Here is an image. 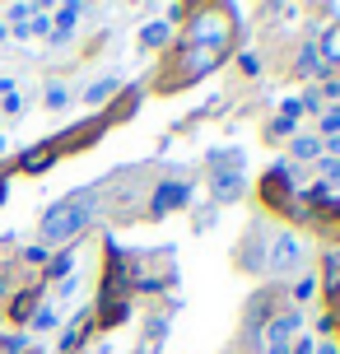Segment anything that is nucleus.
I'll list each match as a JSON object with an SVG mask.
<instances>
[{
	"mask_svg": "<svg viewBox=\"0 0 340 354\" xmlns=\"http://www.w3.org/2000/svg\"><path fill=\"white\" fill-rule=\"evenodd\" d=\"M98 201H103V187H79V192L61 196L52 210L42 214V224H37V233H42V248H61V243L79 238V233H84L93 219H98Z\"/></svg>",
	"mask_w": 340,
	"mask_h": 354,
	"instance_id": "nucleus-1",
	"label": "nucleus"
},
{
	"mask_svg": "<svg viewBox=\"0 0 340 354\" xmlns=\"http://www.w3.org/2000/svg\"><path fill=\"white\" fill-rule=\"evenodd\" d=\"M117 93H122V80H117V75H103V80H93V84L84 88V103L89 107H108Z\"/></svg>",
	"mask_w": 340,
	"mask_h": 354,
	"instance_id": "nucleus-14",
	"label": "nucleus"
},
{
	"mask_svg": "<svg viewBox=\"0 0 340 354\" xmlns=\"http://www.w3.org/2000/svg\"><path fill=\"white\" fill-rule=\"evenodd\" d=\"M294 75H312V80H317V75H326V61H322V47H317V42H303V47H299Z\"/></svg>",
	"mask_w": 340,
	"mask_h": 354,
	"instance_id": "nucleus-15",
	"label": "nucleus"
},
{
	"mask_svg": "<svg viewBox=\"0 0 340 354\" xmlns=\"http://www.w3.org/2000/svg\"><path fill=\"white\" fill-rule=\"evenodd\" d=\"M5 33H10V28H5V24H0V42H5Z\"/></svg>",
	"mask_w": 340,
	"mask_h": 354,
	"instance_id": "nucleus-36",
	"label": "nucleus"
},
{
	"mask_svg": "<svg viewBox=\"0 0 340 354\" xmlns=\"http://www.w3.org/2000/svg\"><path fill=\"white\" fill-rule=\"evenodd\" d=\"M317 177H322V187H336L340 182V159H326L322 154V159H317Z\"/></svg>",
	"mask_w": 340,
	"mask_h": 354,
	"instance_id": "nucleus-21",
	"label": "nucleus"
},
{
	"mask_svg": "<svg viewBox=\"0 0 340 354\" xmlns=\"http://www.w3.org/2000/svg\"><path fill=\"white\" fill-rule=\"evenodd\" d=\"M28 37H52V15H47V10H33V24H28Z\"/></svg>",
	"mask_w": 340,
	"mask_h": 354,
	"instance_id": "nucleus-23",
	"label": "nucleus"
},
{
	"mask_svg": "<svg viewBox=\"0 0 340 354\" xmlns=\"http://www.w3.org/2000/svg\"><path fill=\"white\" fill-rule=\"evenodd\" d=\"M28 322H33V331H52V326H56V308H47V303H37V313H33Z\"/></svg>",
	"mask_w": 340,
	"mask_h": 354,
	"instance_id": "nucleus-22",
	"label": "nucleus"
},
{
	"mask_svg": "<svg viewBox=\"0 0 340 354\" xmlns=\"http://www.w3.org/2000/svg\"><path fill=\"white\" fill-rule=\"evenodd\" d=\"M303 331V317L289 308V313H275V317L261 326V336H256V354H294V340Z\"/></svg>",
	"mask_w": 340,
	"mask_h": 354,
	"instance_id": "nucleus-4",
	"label": "nucleus"
},
{
	"mask_svg": "<svg viewBox=\"0 0 340 354\" xmlns=\"http://www.w3.org/2000/svg\"><path fill=\"white\" fill-rule=\"evenodd\" d=\"M56 159H61V154H56V145H52V140L28 145V149L19 154V173H47V168H52Z\"/></svg>",
	"mask_w": 340,
	"mask_h": 354,
	"instance_id": "nucleus-11",
	"label": "nucleus"
},
{
	"mask_svg": "<svg viewBox=\"0 0 340 354\" xmlns=\"http://www.w3.org/2000/svg\"><path fill=\"white\" fill-rule=\"evenodd\" d=\"M126 317H131V294H103L98 299V313H93L98 326H122Z\"/></svg>",
	"mask_w": 340,
	"mask_h": 354,
	"instance_id": "nucleus-9",
	"label": "nucleus"
},
{
	"mask_svg": "<svg viewBox=\"0 0 340 354\" xmlns=\"http://www.w3.org/2000/svg\"><path fill=\"white\" fill-rule=\"evenodd\" d=\"M238 61H243V75H261V56L256 52H243Z\"/></svg>",
	"mask_w": 340,
	"mask_h": 354,
	"instance_id": "nucleus-29",
	"label": "nucleus"
},
{
	"mask_svg": "<svg viewBox=\"0 0 340 354\" xmlns=\"http://www.w3.org/2000/svg\"><path fill=\"white\" fill-rule=\"evenodd\" d=\"M5 294H10V280H5V275H0V299H5Z\"/></svg>",
	"mask_w": 340,
	"mask_h": 354,
	"instance_id": "nucleus-35",
	"label": "nucleus"
},
{
	"mask_svg": "<svg viewBox=\"0 0 340 354\" xmlns=\"http://www.w3.org/2000/svg\"><path fill=\"white\" fill-rule=\"evenodd\" d=\"M0 149H5V140H0Z\"/></svg>",
	"mask_w": 340,
	"mask_h": 354,
	"instance_id": "nucleus-38",
	"label": "nucleus"
},
{
	"mask_svg": "<svg viewBox=\"0 0 340 354\" xmlns=\"http://www.w3.org/2000/svg\"><path fill=\"white\" fill-rule=\"evenodd\" d=\"M303 261H308V248H303V238H299L294 229L270 233V243H266V275H270V280H285V275H294Z\"/></svg>",
	"mask_w": 340,
	"mask_h": 354,
	"instance_id": "nucleus-3",
	"label": "nucleus"
},
{
	"mask_svg": "<svg viewBox=\"0 0 340 354\" xmlns=\"http://www.w3.org/2000/svg\"><path fill=\"white\" fill-rule=\"evenodd\" d=\"M182 42H191V47H205V52L229 56V52H233V42H238V24H233V10H219V5L191 10V24H187Z\"/></svg>",
	"mask_w": 340,
	"mask_h": 354,
	"instance_id": "nucleus-2",
	"label": "nucleus"
},
{
	"mask_svg": "<svg viewBox=\"0 0 340 354\" xmlns=\"http://www.w3.org/2000/svg\"><path fill=\"white\" fill-rule=\"evenodd\" d=\"M23 261H28V266H42V261H47V248H42V243H37V248H28V252H23Z\"/></svg>",
	"mask_w": 340,
	"mask_h": 354,
	"instance_id": "nucleus-31",
	"label": "nucleus"
},
{
	"mask_svg": "<svg viewBox=\"0 0 340 354\" xmlns=\"http://www.w3.org/2000/svg\"><path fill=\"white\" fill-rule=\"evenodd\" d=\"M70 261H75V257H70V252H56V257H52V261H47V284H61V280H70Z\"/></svg>",
	"mask_w": 340,
	"mask_h": 354,
	"instance_id": "nucleus-20",
	"label": "nucleus"
},
{
	"mask_svg": "<svg viewBox=\"0 0 340 354\" xmlns=\"http://www.w3.org/2000/svg\"><path fill=\"white\" fill-rule=\"evenodd\" d=\"M317 289H322L326 299L340 303V243H331V248L322 252V275H317Z\"/></svg>",
	"mask_w": 340,
	"mask_h": 354,
	"instance_id": "nucleus-10",
	"label": "nucleus"
},
{
	"mask_svg": "<svg viewBox=\"0 0 340 354\" xmlns=\"http://www.w3.org/2000/svg\"><path fill=\"white\" fill-rule=\"evenodd\" d=\"M0 201H5V182H0Z\"/></svg>",
	"mask_w": 340,
	"mask_h": 354,
	"instance_id": "nucleus-37",
	"label": "nucleus"
},
{
	"mask_svg": "<svg viewBox=\"0 0 340 354\" xmlns=\"http://www.w3.org/2000/svg\"><path fill=\"white\" fill-rule=\"evenodd\" d=\"M66 103H70V88H66V84H47V107H52V112H61Z\"/></svg>",
	"mask_w": 340,
	"mask_h": 354,
	"instance_id": "nucleus-25",
	"label": "nucleus"
},
{
	"mask_svg": "<svg viewBox=\"0 0 340 354\" xmlns=\"http://www.w3.org/2000/svg\"><path fill=\"white\" fill-rule=\"evenodd\" d=\"M266 243H270V229L266 219H256V224H247V233H243V243H238V270H247V275H266Z\"/></svg>",
	"mask_w": 340,
	"mask_h": 354,
	"instance_id": "nucleus-6",
	"label": "nucleus"
},
{
	"mask_svg": "<svg viewBox=\"0 0 340 354\" xmlns=\"http://www.w3.org/2000/svg\"><path fill=\"white\" fill-rule=\"evenodd\" d=\"M322 136H340V107L322 112Z\"/></svg>",
	"mask_w": 340,
	"mask_h": 354,
	"instance_id": "nucleus-26",
	"label": "nucleus"
},
{
	"mask_svg": "<svg viewBox=\"0 0 340 354\" xmlns=\"http://www.w3.org/2000/svg\"><path fill=\"white\" fill-rule=\"evenodd\" d=\"M294 354H317V345H312L308 336H299V340H294Z\"/></svg>",
	"mask_w": 340,
	"mask_h": 354,
	"instance_id": "nucleus-32",
	"label": "nucleus"
},
{
	"mask_svg": "<svg viewBox=\"0 0 340 354\" xmlns=\"http://www.w3.org/2000/svg\"><path fill=\"white\" fill-rule=\"evenodd\" d=\"M317 331H322V336H331V331H336V313H326V317L317 322Z\"/></svg>",
	"mask_w": 340,
	"mask_h": 354,
	"instance_id": "nucleus-33",
	"label": "nucleus"
},
{
	"mask_svg": "<svg viewBox=\"0 0 340 354\" xmlns=\"http://www.w3.org/2000/svg\"><path fill=\"white\" fill-rule=\"evenodd\" d=\"M23 112V98L19 93H5V117H19Z\"/></svg>",
	"mask_w": 340,
	"mask_h": 354,
	"instance_id": "nucleus-30",
	"label": "nucleus"
},
{
	"mask_svg": "<svg viewBox=\"0 0 340 354\" xmlns=\"http://www.w3.org/2000/svg\"><path fill=\"white\" fill-rule=\"evenodd\" d=\"M79 15H84V5H61L52 19V47H61V42H70L75 24H79Z\"/></svg>",
	"mask_w": 340,
	"mask_h": 354,
	"instance_id": "nucleus-13",
	"label": "nucleus"
},
{
	"mask_svg": "<svg viewBox=\"0 0 340 354\" xmlns=\"http://www.w3.org/2000/svg\"><path fill=\"white\" fill-rule=\"evenodd\" d=\"M89 313H79V317H75V326H70V331H66V336H61V350H66V354H75V350H79V340H84V336H89Z\"/></svg>",
	"mask_w": 340,
	"mask_h": 354,
	"instance_id": "nucleus-19",
	"label": "nucleus"
},
{
	"mask_svg": "<svg viewBox=\"0 0 340 354\" xmlns=\"http://www.w3.org/2000/svg\"><path fill=\"white\" fill-rule=\"evenodd\" d=\"M317 354H340V345H336V340H322V345H317Z\"/></svg>",
	"mask_w": 340,
	"mask_h": 354,
	"instance_id": "nucleus-34",
	"label": "nucleus"
},
{
	"mask_svg": "<svg viewBox=\"0 0 340 354\" xmlns=\"http://www.w3.org/2000/svg\"><path fill=\"white\" fill-rule=\"evenodd\" d=\"M312 294H317V275H303V280L294 284V294H289V299H294V303H308Z\"/></svg>",
	"mask_w": 340,
	"mask_h": 354,
	"instance_id": "nucleus-24",
	"label": "nucleus"
},
{
	"mask_svg": "<svg viewBox=\"0 0 340 354\" xmlns=\"http://www.w3.org/2000/svg\"><path fill=\"white\" fill-rule=\"evenodd\" d=\"M247 192V177H243V163H224V168H210V201L215 205H238Z\"/></svg>",
	"mask_w": 340,
	"mask_h": 354,
	"instance_id": "nucleus-7",
	"label": "nucleus"
},
{
	"mask_svg": "<svg viewBox=\"0 0 340 354\" xmlns=\"http://www.w3.org/2000/svg\"><path fill=\"white\" fill-rule=\"evenodd\" d=\"M140 93H144V88H135V84H131V88H122V93H117V103H108L103 112H98V117H103L108 126L126 122V117H135V107H140Z\"/></svg>",
	"mask_w": 340,
	"mask_h": 354,
	"instance_id": "nucleus-12",
	"label": "nucleus"
},
{
	"mask_svg": "<svg viewBox=\"0 0 340 354\" xmlns=\"http://www.w3.org/2000/svg\"><path fill=\"white\" fill-rule=\"evenodd\" d=\"M294 163L289 159H275L270 163V173L261 177V205L266 210H275V214H285L289 205H294Z\"/></svg>",
	"mask_w": 340,
	"mask_h": 354,
	"instance_id": "nucleus-5",
	"label": "nucleus"
},
{
	"mask_svg": "<svg viewBox=\"0 0 340 354\" xmlns=\"http://www.w3.org/2000/svg\"><path fill=\"white\" fill-rule=\"evenodd\" d=\"M168 37H173V24H168V19H154V24H144V28H140V47H144V52H154V47L168 42Z\"/></svg>",
	"mask_w": 340,
	"mask_h": 354,
	"instance_id": "nucleus-18",
	"label": "nucleus"
},
{
	"mask_svg": "<svg viewBox=\"0 0 340 354\" xmlns=\"http://www.w3.org/2000/svg\"><path fill=\"white\" fill-rule=\"evenodd\" d=\"M289 159L294 163H317L322 159V136H294V140H289Z\"/></svg>",
	"mask_w": 340,
	"mask_h": 354,
	"instance_id": "nucleus-16",
	"label": "nucleus"
},
{
	"mask_svg": "<svg viewBox=\"0 0 340 354\" xmlns=\"http://www.w3.org/2000/svg\"><path fill=\"white\" fill-rule=\"evenodd\" d=\"M191 224H196V233L215 229V205H205V210H196V219H191Z\"/></svg>",
	"mask_w": 340,
	"mask_h": 354,
	"instance_id": "nucleus-27",
	"label": "nucleus"
},
{
	"mask_svg": "<svg viewBox=\"0 0 340 354\" xmlns=\"http://www.w3.org/2000/svg\"><path fill=\"white\" fill-rule=\"evenodd\" d=\"M280 136H294V122H289V117H275V122H270V140H280Z\"/></svg>",
	"mask_w": 340,
	"mask_h": 354,
	"instance_id": "nucleus-28",
	"label": "nucleus"
},
{
	"mask_svg": "<svg viewBox=\"0 0 340 354\" xmlns=\"http://www.w3.org/2000/svg\"><path fill=\"white\" fill-rule=\"evenodd\" d=\"M37 299H42V284H33V289H23L15 303H10V322H28L37 313Z\"/></svg>",
	"mask_w": 340,
	"mask_h": 354,
	"instance_id": "nucleus-17",
	"label": "nucleus"
},
{
	"mask_svg": "<svg viewBox=\"0 0 340 354\" xmlns=\"http://www.w3.org/2000/svg\"><path fill=\"white\" fill-rule=\"evenodd\" d=\"M187 201H191V187H187V182H178V177H168V182H159V187H154V196H149V214H154V219H163V214L182 210Z\"/></svg>",
	"mask_w": 340,
	"mask_h": 354,
	"instance_id": "nucleus-8",
	"label": "nucleus"
}]
</instances>
